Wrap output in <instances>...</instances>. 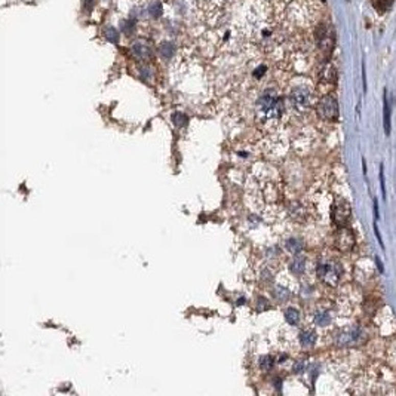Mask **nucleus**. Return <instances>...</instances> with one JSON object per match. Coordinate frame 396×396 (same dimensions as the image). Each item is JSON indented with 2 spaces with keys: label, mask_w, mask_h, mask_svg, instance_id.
Returning <instances> with one entry per match:
<instances>
[{
  "label": "nucleus",
  "mask_w": 396,
  "mask_h": 396,
  "mask_svg": "<svg viewBox=\"0 0 396 396\" xmlns=\"http://www.w3.org/2000/svg\"><path fill=\"white\" fill-rule=\"evenodd\" d=\"M374 230H376V236H377V239H379V242H380V245H381V246H383V241H381L380 231H379V229H377V226H374Z\"/></svg>",
  "instance_id": "23"
},
{
  "label": "nucleus",
  "mask_w": 396,
  "mask_h": 396,
  "mask_svg": "<svg viewBox=\"0 0 396 396\" xmlns=\"http://www.w3.org/2000/svg\"><path fill=\"white\" fill-rule=\"evenodd\" d=\"M270 307V305H269V301L266 300V298H259L257 300V310L259 312H264V310H267Z\"/></svg>",
  "instance_id": "18"
},
{
  "label": "nucleus",
  "mask_w": 396,
  "mask_h": 396,
  "mask_svg": "<svg viewBox=\"0 0 396 396\" xmlns=\"http://www.w3.org/2000/svg\"><path fill=\"white\" fill-rule=\"evenodd\" d=\"M291 272L294 274H301L306 270V259L305 257H300V255H297L294 261L291 263L290 266Z\"/></svg>",
  "instance_id": "12"
},
{
  "label": "nucleus",
  "mask_w": 396,
  "mask_h": 396,
  "mask_svg": "<svg viewBox=\"0 0 396 396\" xmlns=\"http://www.w3.org/2000/svg\"><path fill=\"white\" fill-rule=\"evenodd\" d=\"M316 111L320 119L333 122L338 118V103L333 95H325L318 103Z\"/></svg>",
  "instance_id": "2"
},
{
  "label": "nucleus",
  "mask_w": 396,
  "mask_h": 396,
  "mask_svg": "<svg viewBox=\"0 0 396 396\" xmlns=\"http://www.w3.org/2000/svg\"><path fill=\"white\" fill-rule=\"evenodd\" d=\"M318 340V335L315 331H303L300 334V343L305 349H309V347H313L315 343Z\"/></svg>",
  "instance_id": "9"
},
{
  "label": "nucleus",
  "mask_w": 396,
  "mask_h": 396,
  "mask_svg": "<svg viewBox=\"0 0 396 396\" xmlns=\"http://www.w3.org/2000/svg\"><path fill=\"white\" fill-rule=\"evenodd\" d=\"M380 185L383 190V196L386 195V187H384V174H383V165L380 167Z\"/></svg>",
  "instance_id": "20"
},
{
  "label": "nucleus",
  "mask_w": 396,
  "mask_h": 396,
  "mask_svg": "<svg viewBox=\"0 0 396 396\" xmlns=\"http://www.w3.org/2000/svg\"><path fill=\"white\" fill-rule=\"evenodd\" d=\"M172 123L177 128H183V126H185L189 123V118L184 113H181V111H177V113L172 114Z\"/></svg>",
  "instance_id": "15"
},
{
  "label": "nucleus",
  "mask_w": 396,
  "mask_h": 396,
  "mask_svg": "<svg viewBox=\"0 0 396 396\" xmlns=\"http://www.w3.org/2000/svg\"><path fill=\"white\" fill-rule=\"evenodd\" d=\"M305 361H297V362L294 364V372H295V374H301V372H305Z\"/></svg>",
  "instance_id": "19"
},
{
  "label": "nucleus",
  "mask_w": 396,
  "mask_h": 396,
  "mask_svg": "<svg viewBox=\"0 0 396 396\" xmlns=\"http://www.w3.org/2000/svg\"><path fill=\"white\" fill-rule=\"evenodd\" d=\"M377 2L381 5L383 11H384V9H387V8L390 6V3H392V0H377Z\"/></svg>",
  "instance_id": "21"
},
{
  "label": "nucleus",
  "mask_w": 396,
  "mask_h": 396,
  "mask_svg": "<svg viewBox=\"0 0 396 396\" xmlns=\"http://www.w3.org/2000/svg\"><path fill=\"white\" fill-rule=\"evenodd\" d=\"M364 338V333L359 327H352L347 330H343L340 334L335 337V344L340 347H349L355 346L358 343H361V340Z\"/></svg>",
  "instance_id": "5"
},
{
  "label": "nucleus",
  "mask_w": 396,
  "mask_h": 396,
  "mask_svg": "<svg viewBox=\"0 0 396 396\" xmlns=\"http://www.w3.org/2000/svg\"><path fill=\"white\" fill-rule=\"evenodd\" d=\"M376 261H377V266H379V270H380V272H383V270H384V269H383V266H381L380 260H379V259H376Z\"/></svg>",
  "instance_id": "24"
},
{
  "label": "nucleus",
  "mask_w": 396,
  "mask_h": 396,
  "mask_svg": "<svg viewBox=\"0 0 396 396\" xmlns=\"http://www.w3.org/2000/svg\"><path fill=\"white\" fill-rule=\"evenodd\" d=\"M374 215H376V218L379 220V202H377V199L374 200Z\"/></svg>",
  "instance_id": "22"
},
{
  "label": "nucleus",
  "mask_w": 396,
  "mask_h": 396,
  "mask_svg": "<svg viewBox=\"0 0 396 396\" xmlns=\"http://www.w3.org/2000/svg\"><path fill=\"white\" fill-rule=\"evenodd\" d=\"M285 246H287V249L290 251L291 254H300L301 251H303V248H305V245L303 242L300 241V239H297V238H291L288 239L287 242H285Z\"/></svg>",
  "instance_id": "11"
},
{
  "label": "nucleus",
  "mask_w": 396,
  "mask_h": 396,
  "mask_svg": "<svg viewBox=\"0 0 396 396\" xmlns=\"http://www.w3.org/2000/svg\"><path fill=\"white\" fill-rule=\"evenodd\" d=\"M351 218V205L344 199H338L333 208V221L338 227H343L347 224Z\"/></svg>",
  "instance_id": "6"
},
{
  "label": "nucleus",
  "mask_w": 396,
  "mask_h": 396,
  "mask_svg": "<svg viewBox=\"0 0 396 396\" xmlns=\"http://www.w3.org/2000/svg\"><path fill=\"white\" fill-rule=\"evenodd\" d=\"M285 110L284 100L277 95L274 89H266L260 95L257 101V114L263 121H272L282 116Z\"/></svg>",
  "instance_id": "1"
},
{
  "label": "nucleus",
  "mask_w": 396,
  "mask_h": 396,
  "mask_svg": "<svg viewBox=\"0 0 396 396\" xmlns=\"http://www.w3.org/2000/svg\"><path fill=\"white\" fill-rule=\"evenodd\" d=\"M284 316H285V320H287L290 325H292V327L298 325V322H300V312H298L295 307H288V309H285Z\"/></svg>",
  "instance_id": "10"
},
{
  "label": "nucleus",
  "mask_w": 396,
  "mask_h": 396,
  "mask_svg": "<svg viewBox=\"0 0 396 396\" xmlns=\"http://www.w3.org/2000/svg\"><path fill=\"white\" fill-rule=\"evenodd\" d=\"M335 246L343 251V252H347L351 251L352 248L355 246V235L351 229H347L346 226L343 227H338V231L335 235Z\"/></svg>",
  "instance_id": "7"
},
{
  "label": "nucleus",
  "mask_w": 396,
  "mask_h": 396,
  "mask_svg": "<svg viewBox=\"0 0 396 396\" xmlns=\"http://www.w3.org/2000/svg\"><path fill=\"white\" fill-rule=\"evenodd\" d=\"M290 101L295 110L305 111L312 104V92L306 86H297L291 91Z\"/></svg>",
  "instance_id": "4"
},
{
  "label": "nucleus",
  "mask_w": 396,
  "mask_h": 396,
  "mask_svg": "<svg viewBox=\"0 0 396 396\" xmlns=\"http://www.w3.org/2000/svg\"><path fill=\"white\" fill-rule=\"evenodd\" d=\"M318 277L328 285H335L341 276V267L337 263H319L316 269Z\"/></svg>",
  "instance_id": "3"
},
{
  "label": "nucleus",
  "mask_w": 396,
  "mask_h": 396,
  "mask_svg": "<svg viewBox=\"0 0 396 396\" xmlns=\"http://www.w3.org/2000/svg\"><path fill=\"white\" fill-rule=\"evenodd\" d=\"M282 2H285V3H288V2H291V0H282Z\"/></svg>",
  "instance_id": "25"
},
{
  "label": "nucleus",
  "mask_w": 396,
  "mask_h": 396,
  "mask_svg": "<svg viewBox=\"0 0 396 396\" xmlns=\"http://www.w3.org/2000/svg\"><path fill=\"white\" fill-rule=\"evenodd\" d=\"M131 52H132V55L139 60V61H147V60H150L153 55V48L152 45L149 43V42H146V40H137L132 48H131Z\"/></svg>",
  "instance_id": "8"
},
{
  "label": "nucleus",
  "mask_w": 396,
  "mask_h": 396,
  "mask_svg": "<svg viewBox=\"0 0 396 396\" xmlns=\"http://www.w3.org/2000/svg\"><path fill=\"white\" fill-rule=\"evenodd\" d=\"M384 129L386 134H390V107H389V101L387 97L384 95Z\"/></svg>",
  "instance_id": "14"
},
{
  "label": "nucleus",
  "mask_w": 396,
  "mask_h": 396,
  "mask_svg": "<svg viewBox=\"0 0 396 396\" xmlns=\"http://www.w3.org/2000/svg\"><path fill=\"white\" fill-rule=\"evenodd\" d=\"M273 295L276 300H279V301H287L288 298H290V291L287 290V288H284V287H276L273 291Z\"/></svg>",
  "instance_id": "17"
},
{
  "label": "nucleus",
  "mask_w": 396,
  "mask_h": 396,
  "mask_svg": "<svg viewBox=\"0 0 396 396\" xmlns=\"http://www.w3.org/2000/svg\"><path fill=\"white\" fill-rule=\"evenodd\" d=\"M315 323H316V325H319V327H327V325H330V323H331V316H330V313H327V312H318V313L315 315Z\"/></svg>",
  "instance_id": "13"
},
{
  "label": "nucleus",
  "mask_w": 396,
  "mask_h": 396,
  "mask_svg": "<svg viewBox=\"0 0 396 396\" xmlns=\"http://www.w3.org/2000/svg\"><path fill=\"white\" fill-rule=\"evenodd\" d=\"M273 366H274L273 356L266 355V356H261V358H260V368H261L263 371H270Z\"/></svg>",
  "instance_id": "16"
}]
</instances>
